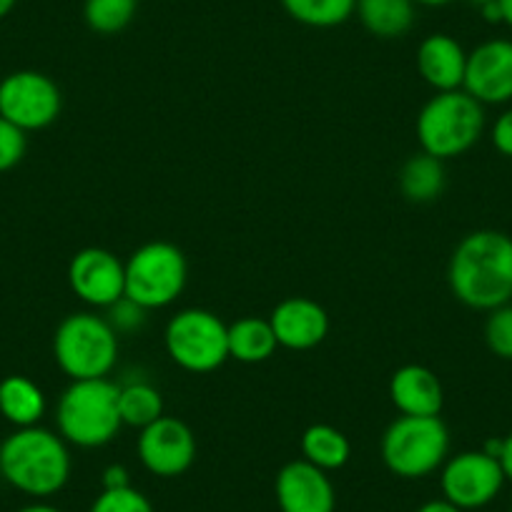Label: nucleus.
Returning a JSON list of instances; mask_svg holds the SVG:
<instances>
[{
  "mask_svg": "<svg viewBox=\"0 0 512 512\" xmlns=\"http://www.w3.org/2000/svg\"><path fill=\"white\" fill-rule=\"evenodd\" d=\"M447 282L457 302L492 312L512 302V236L495 229L467 234L455 246Z\"/></svg>",
  "mask_w": 512,
  "mask_h": 512,
  "instance_id": "nucleus-1",
  "label": "nucleus"
},
{
  "mask_svg": "<svg viewBox=\"0 0 512 512\" xmlns=\"http://www.w3.org/2000/svg\"><path fill=\"white\" fill-rule=\"evenodd\" d=\"M0 475L31 497H51L71 477L68 442L46 427H21L0 447Z\"/></svg>",
  "mask_w": 512,
  "mask_h": 512,
  "instance_id": "nucleus-2",
  "label": "nucleus"
},
{
  "mask_svg": "<svg viewBox=\"0 0 512 512\" xmlns=\"http://www.w3.org/2000/svg\"><path fill=\"white\" fill-rule=\"evenodd\" d=\"M58 435L68 445L103 447L123 427L118 415V384L103 379H76L58 400Z\"/></svg>",
  "mask_w": 512,
  "mask_h": 512,
  "instance_id": "nucleus-3",
  "label": "nucleus"
},
{
  "mask_svg": "<svg viewBox=\"0 0 512 512\" xmlns=\"http://www.w3.org/2000/svg\"><path fill=\"white\" fill-rule=\"evenodd\" d=\"M485 131V106L467 91L432 96L417 116V139L425 154L447 161L467 154Z\"/></svg>",
  "mask_w": 512,
  "mask_h": 512,
  "instance_id": "nucleus-4",
  "label": "nucleus"
},
{
  "mask_svg": "<svg viewBox=\"0 0 512 512\" xmlns=\"http://www.w3.org/2000/svg\"><path fill=\"white\" fill-rule=\"evenodd\" d=\"M53 354L63 374L76 379L108 377L118 359V334L106 317L93 312L68 314L53 337Z\"/></svg>",
  "mask_w": 512,
  "mask_h": 512,
  "instance_id": "nucleus-5",
  "label": "nucleus"
},
{
  "mask_svg": "<svg viewBox=\"0 0 512 512\" xmlns=\"http://www.w3.org/2000/svg\"><path fill=\"white\" fill-rule=\"evenodd\" d=\"M450 457V430L440 417H397L382 437L387 470L405 480H420L440 470Z\"/></svg>",
  "mask_w": 512,
  "mask_h": 512,
  "instance_id": "nucleus-6",
  "label": "nucleus"
},
{
  "mask_svg": "<svg viewBox=\"0 0 512 512\" xmlns=\"http://www.w3.org/2000/svg\"><path fill=\"white\" fill-rule=\"evenodd\" d=\"M189 279V264L179 246L149 241L126 262V297L144 309H164L181 297Z\"/></svg>",
  "mask_w": 512,
  "mask_h": 512,
  "instance_id": "nucleus-7",
  "label": "nucleus"
},
{
  "mask_svg": "<svg viewBox=\"0 0 512 512\" xmlns=\"http://www.w3.org/2000/svg\"><path fill=\"white\" fill-rule=\"evenodd\" d=\"M164 344L186 372H214L229 359V324L209 309H181L166 324Z\"/></svg>",
  "mask_w": 512,
  "mask_h": 512,
  "instance_id": "nucleus-8",
  "label": "nucleus"
},
{
  "mask_svg": "<svg viewBox=\"0 0 512 512\" xmlns=\"http://www.w3.org/2000/svg\"><path fill=\"white\" fill-rule=\"evenodd\" d=\"M507 482L497 457L482 450H467L455 457H447L440 467L442 497L460 507L462 512L480 510L500 495Z\"/></svg>",
  "mask_w": 512,
  "mask_h": 512,
  "instance_id": "nucleus-9",
  "label": "nucleus"
},
{
  "mask_svg": "<svg viewBox=\"0 0 512 512\" xmlns=\"http://www.w3.org/2000/svg\"><path fill=\"white\" fill-rule=\"evenodd\" d=\"M61 113V91L38 71H16L0 81V118L21 131L48 128Z\"/></svg>",
  "mask_w": 512,
  "mask_h": 512,
  "instance_id": "nucleus-10",
  "label": "nucleus"
},
{
  "mask_svg": "<svg viewBox=\"0 0 512 512\" xmlns=\"http://www.w3.org/2000/svg\"><path fill=\"white\" fill-rule=\"evenodd\" d=\"M68 284L88 307L108 309L126 297V262L108 249L88 246L68 264Z\"/></svg>",
  "mask_w": 512,
  "mask_h": 512,
  "instance_id": "nucleus-11",
  "label": "nucleus"
},
{
  "mask_svg": "<svg viewBox=\"0 0 512 512\" xmlns=\"http://www.w3.org/2000/svg\"><path fill=\"white\" fill-rule=\"evenodd\" d=\"M139 460L151 475L179 477L194 465L196 437L186 422L176 417H159L139 435Z\"/></svg>",
  "mask_w": 512,
  "mask_h": 512,
  "instance_id": "nucleus-12",
  "label": "nucleus"
},
{
  "mask_svg": "<svg viewBox=\"0 0 512 512\" xmlns=\"http://www.w3.org/2000/svg\"><path fill=\"white\" fill-rule=\"evenodd\" d=\"M462 91L470 93L482 106H502L512 101V41L492 38L467 53L465 83Z\"/></svg>",
  "mask_w": 512,
  "mask_h": 512,
  "instance_id": "nucleus-13",
  "label": "nucleus"
},
{
  "mask_svg": "<svg viewBox=\"0 0 512 512\" xmlns=\"http://www.w3.org/2000/svg\"><path fill=\"white\" fill-rule=\"evenodd\" d=\"M274 492L282 512H334L337 507V492L329 475L307 460L287 462L279 470Z\"/></svg>",
  "mask_w": 512,
  "mask_h": 512,
  "instance_id": "nucleus-14",
  "label": "nucleus"
},
{
  "mask_svg": "<svg viewBox=\"0 0 512 512\" xmlns=\"http://www.w3.org/2000/svg\"><path fill=\"white\" fill-rule=\"evenodd\" d=\"M269 322L277 334L279 347H287L292 352L319 347L329 334V314L324 312L322 304L307 297H289L279 302Z\"/></svg>",
  "mask_w": 512,
  "mask_h": 512,
  "instance_id": "nucleus-15",
  "label": "nucleus"
},
{
  "mask_svg": "<svg viewBox=\"0 0 512 512\" xmlns=\"http://www.w3.org/2000/svg\"><path fill=\"white\" fill-rule=\"evenodd\" d=\"M390 400L407 417H440L445 390L432 369L405 364L390 379Z\"/></svg>",
  "mask_w": 512,
  "mask_h": 512,
  "instance_id": "nucleus-16",
  "label": "nucleus"
},
{
  "mask_svg": "<svg viewBox=\"0 0 512 512\" xmlns=\"http://www.w3.org/2000/svg\"><path fill=\"white\" fill-rule=\"evenodd\" d=\"M465 68L467 51L447 33H432L417 48V71L437 93L460 91L465 83Z\"/></svg>",
  "mask_w": 512,
  "mask_h": 512,
  "instance_id": "nucleus-17",
  "label": "nucleus"
},
{
  "mask_svg": "<svg viewBox=\"0 0 512 512\" xmlns=\"http://www.w3.org/2000/svg\"><path fill=\"white\" fill-rule=\"evenodd\" d=\"M0 415L18 430L36 427L46 415V395L33 379L11 374L0 382Z\"/></svg>",
  "mask_w": 512,
  "mask_h": 512,
  "instance_id": "nucleus-18",
  "label": "nucleus"
},
{
  "mask_svg": "<svg viewBox=\"0 0 512 512\" xmlns=\"http://www.w3.org/2000/svg\"><path fill=\"white\" fill-rule=\"evenodd\" d=\"M279 342L272 322L259 317H244L229 324V359L244 364L267 362L277 352Z\"/></svg>",
  "mask_w": 512,
  "mask_h": 512,
  "instance_id": "nucleus-19",
  "label": "nucleus"
},
{
  "mask_svg": "<svg viewBox=\"0 0 512 512\" xmlns=\"http://www.w3.org/2000/svg\"><path fill=\"white\" fill-rule=\"evenodd\" d=\"M359 23L377 38H400L415 23V0H357Z\"/></svg>",
  "mask_w": 512,
  "mask_h": 512,
  "instance_id": "nucleus-20",
  "label": "nucleus"
},
{
  "mask_svg": "<svg viewBox=\"0 0 512 512\" xmlns=\"http://www.w3.org/2000/svg\"><path fill=\"white\" fill-rule=\"evenodd\" d=\"M302 460L312 462L324 472L339 470L352 457V445L347 435L332 425H312L302 435Z\"/></svg>",
  "mask_w": 512,
  "mask_h": 512,
  "instance_id": "nucleus-21",
  "label": "nucleus"
},
{
  "mask_svg": "<svg viewBox=\"0 0 512 512\" xmlns=\"http://www.w3.org/2000/svg\"><path fill=\"white\" fill-rule=\"evenodd\" d=\"M400 189L415 204H430L445 189V166L430 154H417L402 166Z\"/></svg>",
  "mask_w": 512,
  "mask_h": 512,
  "instance_id": "nucleus-22",
  "label": "nucleus"
},
{
  "mask_svg": "<svg viewBox=\"0 0 512 512\" xmlns=\"http://www.w3.org/2000/svg\"><path fill=\"white\" fill-rule=\"evenodd\" d=\"M118 415L126 427L154 425L159 417H164V397L149 382H128L118 387Z\"/></svg>",
  "mask_w": 512,
  "mask_h": 512,
  "instance_id": "nucleus-23",
  "label": "nucleus"
},
{
  "mask_svg": "<svg viewBox=\"0 0 512 512\" xmlns=\"http://www.w3.org/2000/svg\"><path fill=\"white\" fill-rule=\"evenodd\" d=\"M284 11L309 28H334L354 16L357 0H282Z\"/></svg>",
  "mask_w": 512,
  "mask_h": 512,
  "instance_id": "nucleus-24",
  "label": "nucleus"
},
{
  "mask_svg": "<svg viewBox=\"0 0 512 512\" xmlns=\"http://www.w3.org/2000/svg\"><path fill=\"white\" fill-rule=\"evenodd\" d=\"M136 11H139V0H86L83 3V18L88 28L101 36L121 33L134 21Z\"/></svg>",
  "mask_w": 512,
  "mask_h": 512,
  "instance_id": "nucleus-25",
  "label": "nucleus"
},
{
  "mask_svg": "<svg viewBox=\"0 0 512 512\" xmlns=\"http://www.w3.org/2000/svg\"><path fill=\"white\" fill-rule=\"evenodd\" d=\"M485 342L495 357L512 362V304L487 312Z\"/></svg>",
  "mask_w": 512,
  "mask_h": 512,
  "instance_id": "nucleus-26",
  "label": "nucleus"
},
{
  "mask_svg": "<svg viewBox=\"0 0 512 512\" xmlns=\"http://www.w3.org/2000/svg\"><path fill=\"white\" fill-rule=\"evenodd\" d=\"M91 512H154V505L136 487H121V490H103L93 500Z\"/></svg>",
  "mask_w": 512,
  "mask_h": 512,
  "instance_id": "nucleus-27",
  "label": "nucleus"
},
{
  "mask_svg": "<svg viewBox=\"0 0 512 512\" xmlns=\"http://www.w3.org/2000/svg\"><path fill=\"white\" fill-rule=\"evenodd\" d=\"M106 312H108L106 319H108V324L113 327V332L134 334V332H141V329H144L146 312H149V309H144L141 304H136L134 299L121 297L116 304H111Z\"/></svg>",
  "mask_w": 512,
  "mask_h": 512,
  "instance_id": "nucleus-28",
  "label": "nucleus"
},
{
  "mask_svg": "<svg viewBox=\"0 0 512 512\" xmlns=\"http://www.w3.org/2000/svg\"><path fill=\"white\" fill-rule=\"evenodd\" d=\"M26 149V131L13 126L6 118H0V174H3V171H11L13 166L21 164L23 156H26Z\"/></svg>",
  "mask_w": 512,
  "mask_h": 512,
  "instance_id": "nucleus-29",
  "label": "nucleus"
},
{
  "mask_svg": "<svg viewBox=\"0 0 512 512\" xmlns=\"http://www.w3.org/2000/svg\"><path fill=\"white\" fill-rule=\"evenodd\" d=\"M490 139H492V146H495L502 156L512 159V108H507V111H502L500 116L495 118Z\"/></svg>",
  "mask_w": 512,
  "mask_h": 512,
  "instance_id": "nucleus-30",
  "label": "nucleus"
},
{
  "mask_svg": "<svg viewBox=\"0 0 512 512\" xmlns=\"http://www.w3.org/2000/svg\"><path fill=\"white\" fill-rule=\"evenodd\" d=\"M121 487H131V475L123 465H108L103 472V490H121Z\"/></svg>",
  "mask_w": 512,
  "mask_h": 512,
  "instance_id": "nucleus-31",
  "label": "nucleus"
},
{
  "mask_svg": "<svg viewBox=\"0 0 512 512\" xmlns=\"http://www.w3.org/2000/svg\"><path fill=\"white\" fill-rule=\"evenodd\" d=\"M500 465L505 472L507 480L512 482V432L507 437H502V452H500Z\"/></svg>",
  "mask_w": 512,
  "mask_h": 512,
  "instance_id": "nucleus-32",
  "label": "nucleus"
},
{
  "mask_svg": "<svg viewBox=\"0 0 512 512\" xmlns=\"http://www.w3.org/2000/svg\"><path fill=\"white\" fill-rule=\"evenodd\" d=\"M417 512H462V510L452 505V502H447L445 497H440V500H430L422 507H417Z\"/></svg>",
  "mask_w": 512,
  "mask_h": 512,
  "instance_id": "nucleus-33",
  "label": "nucleus"
},
{
  "mask_svg": "<svg viewBox=\"0 0 512 512\" xmlns=\"http://www.w3.org/2000/svg\"><path fill=\"white\" fill-rule=\"evenodd\" d=\"M482 18H485L487 23H502V11H500V3H487V6L480 8Z\"/></svg>",
  "mask_w": 512,
  "mask_h": 512,
  "instance_id": "nucleus-34",
  "label": "nucleus"
},
{
  "mask_svg": "<svg viewBox=\"0 0 512 512\" xmlns=\"http://www.w3.org/2000/svg\"><path fill=\"white\" fill-rule=\"evenodd\" d=\"M500 3V11H502V23L512 28V0H497Z\"/></svg>",
  "mask_w": 512,
  "mask_h": 512,
  "instance_id": "nucleus-35",
  "label": "nucleus"
},
{
  "mask_svg": "<svg viewBox=\"0 0 512 512\" xmlns=\"http://www.w3.org/2000/svg\"><path fill=\"white\" fill-rule=\"evenodd\" d=\"M18 512H61V510H58V507H53V505H46V502H36V505L21 507Z\"/></svg>",
  "mask_w": 512,
  "mask_h": 512,
  "instance_id": "nucleus-36",
  "label": "nucleus"
},
{
  "mask_svg": "<svg viewBox=\"0 0 512 512\" xmlns=\"http://www.w3.org/2000/svg\"><path fill=\"white\" fill-rule=\"evenodd\" d=\"M452 3V0H415V6H427V8H442Z\"/></svg>",
  "mask_w": 512,
  "mask_h": 512,
  "instance_id": "nucleus-37",
  "label": "nucleus"
},
{
  "mask_svg": "<svg viewBox=\"0 0 512 512\" xmlns=\"http://www.w3.org/2000/svg\"><path fill=\"white\" fill-rule=\"evenodd\" d=\"M16 3H18V0H0V18H6L8 13L16 8Z\"/></svg>",
  "mask_w": 512,
  "mask_h": 512,
  "instance_id": "nucleus-38",
  "label": "nucleus"
},
{
  "mask_svg": "<svg viewBox=\"0 0 512 512\" xmlns=\"http://www.w3.org/2000/svg\"><path fill=\"white\" fill-rule=\"evenodd\" d=\"M472 6H477V8H482V6H487V3H495V0H470Z\"/></svg>",
  "mask_w": 512,
  "mask_h": 512,
  "instance_id": "nucleus-39",
  "label": "nucleus"
},
{
  "mask_svg": "<svg viewBox=\"0 0 512 512\" xmlns=\"http://www.w3.org/2000/svg\"><path fill=\"white\" fill-rule=\"evenodd\" d=\"M0 447H3V442H0Z\"/></svg>",
  "mask_w": 512,
  "mask_h": 512,
  "instance_id": "nucleus-40",
  "label": "nucleus"
}]
</instances>
